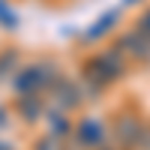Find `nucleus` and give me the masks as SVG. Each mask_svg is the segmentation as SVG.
I'll use <instances>...</instances> for the list:
<instances>
[{"mask_svg":"<svg viewBox=\"0 0 150 150\" xmlns=\"http://www.w3.org/2000/svg\"><path fill=\"white\" fill-rule=\"evenodd\" d=\"M0 150H9V147H6V144H0Z\"/></svg>","mask_w":150,"mask_h":150,"instance_id":"obj_10","label":"nucleus"},{"mask_svg":"<svg viewBox=\"0 0 150 150\" xmlns=\"http://www.w3.org/2000/svg\"><path fill=\"white\" fill-rule=\"evenodd\" d=\"M51 135H57V138L69 135V120L66 117H57L54 111H51Z\"/></svg>","mask_w":150,"mask_h":150,"instance_id":"obj_5","label":"nucleus"},{"mask_svg":"<svg viewBox=\"0 0 150 150\" xmlns=\"http://www.w3.org/2000/svg\"><path fill=\"white\" fill-rule=\"evenodd\" d=\"M12 66V54H3V57H0V78H3V72Z\"/></svg>","mask_w":150,"mask_h":150,"instance_id":"obj_9","label":"nucleus"},{"mask_svg":"<svg viewBox=\"0 0 150 150\" xmlns=\"http://www.w3.org/2000/svg\"><path fill=\"white\" fill-rule=\"evenodd\" d=\"M111 21H114V15H105V18H102V21H99V24H96V27H93L90 33H87V36H90V39H96V36H102V30L108 27V24H111Z\"/></svg>","mask_w":150,"mask_h":150,"instance_id":"obj_7","label":"nucleus"},{"mask_svg":"<svg viewBox=\"0 0 150 150\" xmlns=\"http://www.w3.org/2000/svg\"><path fill=\"white\" fill-rule=\"evenodd\" d=\"M78 138L81 144H99V138H102V129H99L96 120H84L78 126Z\"/></svg>","mask_w":150,"mask_h":150,"instance_id":"obj_3","label":"nucleus"},{"mask_svg":"<svg viewBox=\"0 0 150 150\" xmlns=\"http://www.w3.org/2000/svg\"><path fill=\"white\" fill-rule=\"evenodd\" d=\"M36 150H60V138H57V135H51V138H45V141L36 144Z\"/></svg>","mask_w":150,"mask_h":150,"instance_id":"obj_8","label":"nucleus"},{"mask_svg":"<svg viewBox=\"0 0 150 150\" xmlns=\"http://www.w3.org/2000/svg\"><path fill=\"white\" fill-rule=\"evenodd\" d=\"M51 105L57 111H66L75 105V90H72V84L66 81H51Z\"/></svg>","mask_w":150,"mask_h":150,"instance_id":"obj_2","label":"nucleus"},{"mask_svg":"<svg viewBox=\"0 0 150 150\" xmlns=\"http://www.w3.org/2000/svg\"><path fill=\"white\" fill-rule=\"evenodd\" d=\"M0 24H6V27H15V24H18V18L9 12V6L3 3V0H0Z\"/></svg>","mask_w":150,"mask_h":150,"instance_id":"obj_6","label":"nucleus"},{"mask_svg":"<svg viewBox=\"0 0 150 150\" xmlns=\"http://www.w3.org/2000/svg\"><path fill=\"white\" fill-rule=\"evenodd\" d=\"M18 111H21V117H24V120H36V117H42V105L33 99V93H30V96H24V102L18 105Z\"/></svg>","mask_w":150,"mask_h":150,"instance_id":"obj_4","label":"nucleus"},{"mask_svg":"<svg viewBox=\"0 0 150 150\" xmlns=\"http://www.w3.org/2000/svg\"><path fill=\"white\" fill-rule=\"evenodd\" d=\"M48 75H51V66H27V69H21L18 75H15V90L21 93V96H30V93H36V90H42V87L48 84Z\"/></svg>","mask_w":150,"mask_h":150,"instance_id":"obj_1","label":"nucleus"}]
</instances>
